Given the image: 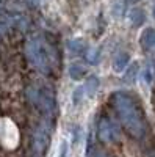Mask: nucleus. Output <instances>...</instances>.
I'll return each mask as SVG.
<instances>
[{
  "instance_id": "nucleus-2",
  "label": "nucleus",
  "mask_w": 155,
  "mask_h": 157,
  "mask_svg": "<svg viewBox=\"0 0 155 157\" xmlns=\"http://www.w3.org/2000/svg\"><path fill=\"white\" fill-rule=\"evenodd\" d=\"M25 54H27V58L38 69H41L42 72L52 71V66H54V58H52L54 50L42 38L30 39L27 46H25Z\"/></svg>"
},
{
  "instance_id": "nucleus-4",
  "label": "nucleus",
  "mask_w": 155,
  "mask_h": 157,
  "mask_svg": "<svg viewBox=\"0 0 155 157\" xmlns=\"http://www.w3.org/2000/svg\"><path fill=\"white\" fill-rule=\"evenodd\" d=\"M99 138L102 141H113L119 138V129L116 127L113 121H110L108 118H102L99 121Z\"/></svg>"
},
{
  "instance_id": "nucleus-15",
  "label": "nucleus",
  "mask_w": 155,
  "mask_h": 157,
  "mask_svg": "<svg viewBox=\"0 0 155 157\" xmlns=\"http://www.w3.org/2000/svg\"><path fill=\"white\" fill-rule=\"evenodd\" d=\"M88 157H107V152L99 146H88Z\"/></svg>"
},
{
  "instance_id": "nucleus-16",
  "label": "nucleus",
  "mask_w": 155,
  "mask_h": 157,
  "mask_svg": "<svg viewBox=\"0 0 155 157\" xmlns=\"http://www.w3.org/2000/svg\"><path fill=\"white\" fill-rule=\"evenodd\" d=\"M68 154V141H63L61 143V148H60V155L58 157H66Z\"/></svg>"
},
{
  "instance_id": "nucleus-6",
  "label": "nucleus",
  "mask_w": 155,
  "mask_h": 157,
  "mask_svg": "<svg viewBox=\"0 0 155 157\" xmlns=\"http://www.w3.org/2000/svg\"><path fill=\"white\" fill-rule=\"evenodd\" d=\"M141 47L144 50H149L155 46V29H146L143 33H141Z\"/></svg>"
},
{
  "instance_id": "nucleus-7",
  "label": "nucleus",
  "mask_w": 155,
  "mask_h": 157,
  "mask_svg": "<svg viewBox=\"0 0 155 157\" xmlns=\"http://www.w3.org/2000/svg\"><path fill=\"white\" fill-rule=\"evenodd\" d=\"M128 54H125V52H119V54H116L114 55V60H113V69L116 72H121L127 68V64H128Z\"/></svg>"
},
{
  "instance_id": "nucleus-13",
  "label": "nucleus",
  "mask_w": 155,
  "mask_h": 157,
  "mask_svg": "<svg viewBox=\"0 0 155 157\" xmlns=\"http://www.w3.org/2000/svg\"><path fill=\"white\" fill-rule=\"evenodd\" d=\"M85 98V90H83V85L79 86V88H75L74 90V93H72V102H74V105H79V104H82Z\"/></svg>"
},
{
  "instance_id": "nucleus-19",
  "label": "nucleus",
  "mask_w": 155,
  "mask_h": 157,
  "mask_svg": "<svg viewBox=\"0 0 155 157\" xmlns=\"http://www.w3.org/2000/svg\"><path fill=\"white\" fill-rule=\"evenodd\" d=\"M153 17H155V3H153Z\"/></svg>"
},
{
  "instance_id": "nucleus-17",
  "label": "nucleus",
  "mask_w": 155,
  "mask_h": 157,
  "mask_svg": "<svg viewBox=\"0 0 155 157\" xmlns=\"http://www.w3.org/2000/svg\"><path fill=\"white\" fill-rule=\"evenodd\" d=\"M80 126H75L74 127V140L75 141H80V138H82V132H80Z\"/></svg>"
},
{
  "instance_id": "nucleus-18",
  "label": "nucleus",
  "mask_w": 155,
  "mask_h": 157,
  "mask_svg": "<svg viewBox=\"0 0 155 157\" xmlns=\"http://www.w3.org/2000/svg\"><path fill=\"white\" fill-rule=\"evenodd\" d=\"M128 3H135V2H138V0H127Z\"/></svg>"
},
{
  "instance_id": "nucleus-11",
  "label": "nucleus",
  "mask_w": 155,
  "mask_h": 157,
  "mask_svg": "<svg viewBox=\"0 0 155 157\" xmlns=\"http://www.w3.org/2000/svg\"><path fill=\"white\" fill-rule=\"evenodd\" d=\"M69 49L72 54H85V50L88 49V44L83 41V39H72V41H69Z\"/></svg>"
},
{
  "instance_id": "nucleus-14",
  "label": "nucleus",
  "mask_w": 155,
  "mask_h": 157,
  "mask_svg": "<svg viewBox=\"0 0 155 157\" xmlns=\"http://www.w3.org/2000/svg\"><path fill=\"white\" fill-rule=\"evenodd\" d=\"M136 74H138V64L133 63L132 66L127 69V72H125V75H124V80L128 82V83L133 82V80H135V77H136Z\"/></svg>"
},
{
  "instance_id": "nucleus-5",
  "label": "nucleus",
  "mask_w": 155,
  "mask_h": 157,
  "mask_svg": "<svg viewBox=\"0 0 155 157\" xmlns=\"http://www.w3.org/2000/svg\"><path fill=\"white\" fill-rule=\"evenodd\" d=\"M49 138H50V130L47 127L41 126V127L36 129V132H35V148H36V151L39 154H42L47 149Z\"/></svg>"
},
{
  "instance_id": "nucleus-12",
  "label": "nucleus",
  "mask_w": 155,
  "mask_h": 157,
  "mask_svg": "<svg viewBox=\"0 0 155 157\" xmlns=\"http://www.w3.org/2000/svg\"><path fill=\"white\" fill-rule=\"evenodd\" d=\"M85 57H86V61H88V63L94 64V63H97L99 58H100V52H99V49L89 47V49L85 50Z\"/></svg>"
},
{
  "instance_id": "nucleus-3",
  "label": "nucleus",
  "mask_w": 155,
  "mask_h": 157,
  "mask_svg": "<svg viewBox=\"0 0 155 157\" xmlns=\"http://www.w3.org/2000/svg\"><path fill=\"white\" fill-rule=\"evenodd\" d=\"M28 99L35 104V105L42 110L44 113L50 115L55 110V96L54 91L47 86H39V88H28L27 90Z\"/></svg>"
},
{
  "instance_id": "nucleus-1",
  "label": "nucleus",
  "mask_w": 155,
  "mask_h": 157,
  "mask_svg": "<svg viewBox=\"0 0 155 157\" xmlns=\"http://www.w3.org/2000/svg\"><path fill=\"white\" fill-rule=\"evenodd\" d=\"M113 107L118 113L119 120L122 123V126L125 127V130L132 137L135 138H141L146 132V124H144V115L141 110L139 104L135 101V98H132L128 93H114L113 98Z\"/></svg>"
},
{
  "instance_id": "nucleus-9",
  "label": "nucleus",
  "mask_w": 155,
  "mask_h": 157,
  "mask_svg": "<svg viewBox=\"0 0 155 157\" xmlns=\"http://www.w3.org/2000/svg\"><path fill=\"white\" fill-rule=\"evenodd\" d=\"M128 19H130V22H132L133 27H139V25L144 24L146 14H144V11L141 10V8H133V10L130 11V14H128Z\"/></svg>"
},
{
  "instance_id": "nucleus-10",
  "label": "nucleus",
  "mask_w": 155,
  "mask_h": 157,
  "mask_svg": "<svg viewBox=\"0 0 155 157\" xmlns=\"http://www.w3.org/2000/svg\"><path fill=\"white\" fill-rule=\"evenodd\" d=\"M85 74H86V68L82 63H72L69 66V75L74 80H79V78L85 77Z\"/></svg>"
},
{
  "instance_id": "nucleus-8",
  "label": "nucleus",
  "mask_w": 155,
  "mask_h": 157,
  "mask_svg": "<svg viewBox=\"0 0 155 157\" xmlns=\"http://www.w3.org/2000/svg\"><path fill=\"white\" fill-rule=\"evenodd\" d=\"M97 88H99V78H97L96 75H89V77H88V80H86V83L83 85L85 96H88V98H93V96L96 94Z\"/></svg>"
}]
</instances>
